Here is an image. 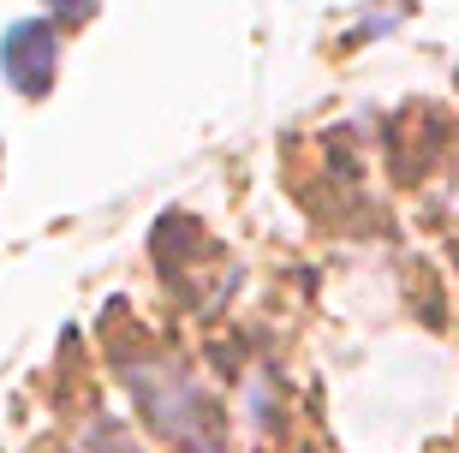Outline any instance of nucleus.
I'll return each mask as SVG.
<instances>
[{
  "label": "nucleus",
  "mask_w": 459,
  "mask_h": 453,
  "mask_svg": "<svg viewBox=\"0 0 459 453\" xmlns=\"http://www.w3.org/2000/svg\"><path fill=\"white\" fill-rule=\"evenodd\" d=\"M96 6H102V0H54V18H60V24H84Z\"/></svg>",
  "instance_id": "nucleus-2"
},
{
  "label": "nucleus",
  "mask_w": 459,
  "mask_h": 453,
  "mask_svg": "<svg viewBox=\"0 0 459 453\" xmlns=\"http://www.w3.org/2000/svg\"><path fill=\"white\" fill-rule=\"evenodd\" d=\"M0 66H6V78L24 96H42L54 84V66H60V36H54V24H42V18L13 24L6 42H0Z\"/></svg>",
  "instance_id": "nucleus-1"
}]
</instances>
